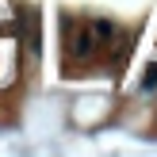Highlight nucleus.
Masks as SVG:
<instances>
[{
	"instance_id": "f257e3e1",
	"label": "nucleus",
	"mask_w": 157,
	"mask_h": 157,
	"mask_svg": "<svg viewBox=\"0 0 157 157\" xmlns=\"http://www.w3.org/2000/svg\"><path fill=\"white\" fill-rule=\"evenodd\" d=\"M69 31V54L81 61H88L92 54H96V35H92V27H73V23H65Z\"/></svg>"
},
{
	"instance_id": "f03ea898",
	"label": "nucleus",
	"mask_w": 157,
	"mask_h": 157,
	"mask_svg": "<svg viewBox=\"0 0 157 157\" xmlns=\"http://www.w3.org/2000/svg\"><path fill=\"white\" fill-rule=\"evenodd\" d=\"M92 35H96V42H107V38L119 35V27H115L111 19H96V23H92Z\"/></svg>"
},
{
	"instance_id": "7ed1b4c3",
	"label": "nucleus",
	"mask_w": 157,
	"mask_h": 157,
	"mask_svg": "<svg viewBox=\"0 0 157 157\" xmlns=\"http://www.w3.org/2000/svg\"><path fill=\"white\" fill-rule=\"evenodd\" d=\"M27 50L38 54V15H27Z\"/></svg>"
},
{
	"instance_id": "20e7f679",
	"label": "nucleus",
	"mask_w": 157,
	"mask_h": 157,
	"mask_svg": "<svg viewBox=\"0 0 157 157\" xmlns=\"http://www.w3.org/2000/svg\"><path fill=\"white\" fill-rule=\"evenodd\" d=\"M142 88H146V92H150V88H157V61H153L150 69H146V81H142Z\"/></svg>"
}]
</instances>
